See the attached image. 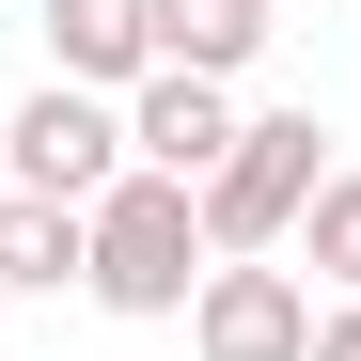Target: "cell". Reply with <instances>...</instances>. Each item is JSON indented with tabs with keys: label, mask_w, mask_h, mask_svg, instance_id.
I'll list each match as a JSON object with an SVG mask.
<instances>
[{
	"label": "cell",
	"mask_w": 361,
	"mask_h": 361,
	"mask_svg": "<svg viewBox=\"0 0 361 361\" xmlns=\"http://www.w3.org/2000/svg\"><path fill=\"white\" fill-rule=\"evenodd\" d=\"M330 189V126L314 110H252V126H235V157L204 173V267H267L283 235H298V204Z\"/></svg>",
	"instance_id": "obj_1"
},
{
	"label": "cell",
	"mask_w": 361,
	"mask_h": 361,
	"mask_svg": "<svg viewBox=\"0 0 361 361\" xmlns=\"http://www.w3.org/2000/svg\"><path fill=\"white\" fill-rule=\"evenodd\" d=\"M79 298H94V314H189V298H204V204L189 189H157V173H126V189H110L94 220H79Z\"/></svg>",
	"instance_id": "obj_2"
},
{
	"label": "cell",
	"mask_w": 361,
	"mask_h": 361,
	"mask_svg": "<svg viewBox=\"0 0 361 361\" xmlns=\"http://www.w3.org/2000/svg\"><path fill=\"white\" fill-rule=\"evenodd\" d=\"M0 189H16V204H110V189H126V110H110V94H63V79H32L16 94V126H0Z\"/></svg>",
	"instance_id": "obj_3"
},
{
	"label": "cell",
	"mask_w": 361,
	"mask_h": 361,
	"mask_svg": "<svg viewBox=\"0 0 361 361\" xmlns=\"http://www.w3.org/2000/svg\"><path fill=\"white\" fill-rule=\"evenodd\" d=\"M314 314H330V298L298 283L283 252H267V267H204V298H189V361H314Z\"/></svg>",
	"instance_id": "obj_4"
},
{
	"label": "cell",
	"mask_w": 361,
	"mask_h": 361,
	"mask_svg": "<svg viewBox=\"0 0 361 361\" xmlns=\"http://www.w3.org/2000/svg\"><path fill=\"white\" fill-rule=\"evenodd\" d=\"M235 126H252V110H235L220 79H173V63H157V79L126 94V173H157V189H204V173L235 157Z\"/></svg>",
	"instance_id": "obj_5"
},
{
	"label": "cell",
	"mask_w": 361,
	"mask_h": 361,
	"mask_svg": "<svg viewBox=\"0 0 361 361\" xmlns=\"http://www.w3.org/2000/svg\"><path fill=\"white\" fill-rule=\"evenodd\" d=\"M47 79L126 110V94L157 79V32H142V0H47Z\"/></svg>",
	"instance_id": "obj_6"
},
{
	"label": "cell",
	"mask_w": 361,
	"mask_h": 361,
	"mask_svg": "<svg viewBox=\"0 0 361 361\" xmlns=\"http://www.w3.org/2000/svg\"><path fill=\"white\" fill-rule=\"evenodd\" d=\"M142 32H157V63L173 79H252L267 63V32H283V0H142Z\"/></svg>",
	"instance_id": "obj_7"
},
{
	"label": "cell",
	"mask_w": 361,
	"mask_h": 361,
	"mask_svg": "<svg viewBox=\"0 0 361 361\" xmlns=\"http://www.w3.org/2000/svg\"><path fill=\"white\" fill-rule=\"evenodd\" d=\"M283 267L314 283V298H361V157H330V189L298 204V235H283Z\"/></svg>",
	"instance_id": "obj_8"
},
{
	"label": "cell",
	"mask_w": 361,
	"mask_h": 361,
	"mask_svg": "<svg viewBox=\"0 0 361 361\" xmlns=\"http://www.w3.org/2000/svg\"><path fill=\"white\" fill-rule=\"evenodd\" d=\"M94 252H79V204H16L0 189V298H63Z\"/></svg>",
	"instance_id": "obj_9"
},
{
	"label": "cell",
	"mask_w": 361,
	"mask_h": 361,
	"mask_svg": "<svg viewBox=\"0 0 361 361\" xmlns=\"http://www.w3.org/2000/svg\"><path fill=\"white\" fill-rule=\"evenodd\" d=\"M314 361H361V298H330V314H314Z\"/></svg>",
	"instance_id": "obj_10"
},
{
	"label": "cell",
	"mask_w": 361,
	"mask_h": 361,
	"mask_svg": "<svg viewBox=\"0 0 361 361\" xmlns=\"http://www.w3.org/2000/svg\"><path fill=\"white\" fill-rule=\"evenodd\" d=\"M0 330H16V298H0Z\"/></svg>",
	"instance_id": "obj_11"
}]
</instances>
